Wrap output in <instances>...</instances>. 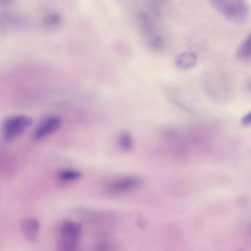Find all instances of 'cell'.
Segmentation results:
<instances>
[{"label":"cell","mask_w":251,"mask_h":251,"mask_svg":"<svg viewBox=\"0 0 251 251\" xmlns=\"http://www.w3.org/2000/svg\"><path fill=\"white\" fill-rule=\"evenodd\" d=\"M137 24L141 36L147 45L159 51L165 45V39L152 17L148 12L140 11L137 15Z\"/></svg>","instance_id":"6da1fadb"},{"label":"cell","mask_w":251,"mask_h":251,"mask_svg":"<svg viewBox=\"0 0 251 251\" xmlns=\"http://www.w3.org/2000/svg\"><path fill=\"white\" fill-rule=\"evenodd\" d=\"M81 233L80 224L70 221L62 223L59 230V250L62 251L75 250L79 243Z\"/></svg>","instance_id":"7a4b0ae2"},{"label":"cell","mask_w":251,"mask_h":251,"mask_svg":"<svg viewBox=\"0 0 251 251\" xmlns=\"http://www.w3.org/2000/svg\"><path fill=\"white\" fill-rule=\"evenodd\" d=\"M221 14L232 20L241 21L249 13V6L246 0H209Z\"/></svg>","instance_id":"3957f363"},{"label":"cell","mask_w":251,"mask_h":251,"mask_svg":"<svg viewBox=\"0 0 251 251\" xmlns=\"http://www.w3.org/2000/svg\"><path fill=\"white\" fill-rule=\"evenodd\" d=\"M31 117L18 115L9 117L5 119L1 126V130L4 138L12 140L22 134L32 124Z\"/></svg>","instance_id":"277c9868"},{"label":"cell","mask_w":251,"mask_h":251,"mask_svg":"<svg viewBox=\"0 0 251 251\" xmlns=\"http://www.w3.org/2000/svg\"><path fill=\"white\" fill-rule=\"evenodd\" d=\"M61 118L57 116H51L43 120L33 131V136L35 139H41L49 136L60 127Z\"/></svg>","instance_id":"5b68a950"},{"label":"cell","mask_w":251,"mask_h":251,"mask_svg":"<svg viewBox=\"0 0 251 251\" xmlns=\"http://www.w3.org/2000/svg\"><path fill=\"white\" fill-rule=\"evenodd\" d=\"M139 184L140 180L137 177H124L110 182L107 186V190L113 194L123 193L134 189Z\"/></svg>","instance_id":"8992f818"},{"label":"cell","mask_w":251,"mask_h":251,"mask_svg":"<svg viewBox=\"0 0 251 251\" xmlns=\"http://www.w3.org/2000/svg\"><path fill=\"white\" fill-rule=\"evenodd\" d=\"M20 225L25 238L30 242H35L39 232V222L34 218H25L20 221Z\"/></svg>","instance_id":"52a82bcc"},{"label":"cell","mask_w":251,"mask_h":251,"mask_svg":"<svg viewBox=\"0 0 251 251\" xmlns=\"http://www.w3.org/2000/svg\"><path fill=\"white\" fill-rule=\"evenodd\" d=\"M197 61V54L194 51H187L177 55L175 58V63L177 68L184 70L194 67Z\"/></svg>","instance_id":"ba28073f"},{"label":"cell","mask_w":251,"mask_h":251,"mask_svg":"<svg viewBox=\"0 0 251 251\" xmlns=\"http://www.w3.org/2000/svg\"><path fill=\"white\" fill-rule=\"evenodd\" d=\"M237 54L242 59H248L251 54V36L249 34L239 46Z\"/></svg>","instance_id":"9c48e42d"},{"label":"cell","mask_w":251,"mask_h":251,"mask_svg":"<svg viewBox=\"0 0 251 251\" xmlns=\"http://www.w3.org/2000/svg\"><path fill=\"white\" fill-rule=\"evenodd\" d=\"M62 17L58 13L53 12L47 15L43 20V26L53 28L59 26L62 22Z\"/></svg>","instance_id":"30bf717a"},{"label":"cell","mask_w":251,"mask_h":251,"mask_svg":"<svg viewBox=\"0 0 251 251\" xmlns=\"http://www.w3.org/2000/svg\"><path fill=\"white\" fill-rule=\"evenodd\" d=\"M81 177L80 173L75 170H63L58 172V178L63 182H71L78 179Z\"/></svg>","instance_id":"8fae6325"},{"label":"cell","mask_w":251,"mask_h":251,"mask_svg":"<svg viewBox=\"0 0 251 251\" xmlns=\"http://www.w3.org/2000/svg\"><path fill=\"white\" fill-rule=\"evenodd\" d=\"M119 143L122 148L126 151H130L133 148V143L132 137L127 132H124L120 135Z\"/></svg>","instance_id":"7c38bea8"},{"label":"cell","mask_w":251,"mask_h":251,"mask_svg":"<svg viewBox=\"0 0 251 251\" xmlns=\"http://www.w3.org/2000/svg\"><path fill=\"white\" fill-rule=\"evenodd\" d=\"M150 7L153 14L160 17L162 13L164 0H148Z\"/></svg>","instance_id":"4fadbf2b"},{"label":"cell","mask_w":251,"mask_h":251,"mask_svg":"<svg viewBox=\"0 0 251 251\" xmlns=\"http://www.w3.org/2000/svg\"><path fill=\"white\" fill-rule=\"evenodd\" d=\"M251 112L247 113L242 118L241 123L244 126H248L251 124Z\"/></svg>","instance_id":"5bb4252c"},{"label":"cell","mask_w":251,"mask_h":251,"mask_svg":"<svg viewBox=\"0 0 251 251\" xmlns=\"http://www.w3.org/2000/svg\"><path fill=\"white\" fill-rule=\"evenodd\" d=\"M0 1L4 3H9L10 2L12 1V0H0Z\"/></svg>","instance_id":"9a60e30c"}]
</instances>
